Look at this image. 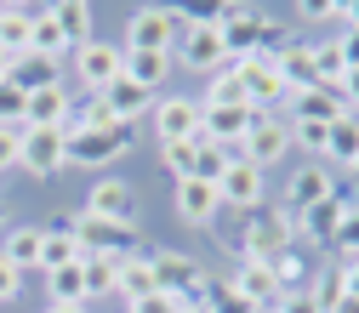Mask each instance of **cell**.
<instances>
[{"instance_id": "6da1fadb", "label": "cell", "mask_w": 359, "mask_h": 313, "mask_svg": "<svg viewBox=\"0 0 359 313\" xmlns=\"http://www.w3.org/2000/svg\"><path fill=\"white\" fill-rule=\"evenodd\" d=\"M211 23L222 29V52H229V63H245V57L274 46V23H268L262 6H240V0H229V6L211 12Z\"/></svg>"}, {"instance_id": "7a4b0ae2", "label": "cell", "mask_w": 359, "mask_h": 313, "mask_svg": "<svg viewBox=\"0 0 359 313\" xmlns=\"http://www.w3.org/2000/svg\"><path fill=\"white\" fill-rule=\"evenodd\" d=\"M63 228L74 234L80 256H137V251H149L137 222H109V216H92V211H74Z\"/></svg>"}, {"instance_id": "3957f363", "label": "cell", "mask_w": 359, "mask_h": 313, "mask_svg": "<svg viewBox=\"0 0 359 313\" xmlns=\"http://www.w3.org/2000/svg\"><path fill=\"white\" fill-rule=\"evenodd\" d=\"M137 148V125H109V131H63V165L103 171Z\"/></svg>"}, {"instance_id": "277c9868", "label": "cell", "mask_w": 359, "mask_h": 313, "mask_svg": "<svg viewBox=\"0 0 359 313\" xmlns=\"http://www.w3.org/2000/svg\"><path fill=\"white\" fill-rule=\"evenodd\" d=\"M149 256H154V279H160V291L177 296V307H205V296H211V274H205L194 256H183V251H149Z\"/></svg>"}, {"instance_id": "5b68a950", "label": "cell", "mask_w": 359, "mask_h": 313, "mask_svg": "<svg viewBox=\"0 0 359 313\" xmlns=\"http://www.w3.org/2000/svg\"><path fill=\"white\" fill-rule=\"evenodd\" d=\"M183 29H189V12H177V6H143V12H131L126 52H177Z\"/></svg>"}, {"instance_id": "8992f818", "label": "cell", "mask_w": 359, "mask_h": 313, "mask_svg": "<svg viewBox=\"0 0 359 313\" xmlns=\"http://www.w3.org/2000/svg\"><path fill=\"white\" fill-rule=\"evenodd\" d=\"M240 80H245V103H251L257 114H274L280 103H291V85H285V74H280V63H274V46L257 52V57H245V63H240Z\"/></svg>"}, {"instance_id": "52a82bcc", "label": "cell", "mask_w": 359, "mask_h": 313, "mask_svg": "<svg viewBox=\"0 0 359 313\" xmlns=\"http://www.w3.org/2000/svg\"><path fill=\"white\" fill-rule=\"evenodd\" d=\"M74 74L86 92H109V85L126 74V46H114V40L92 34L86 46H74Z\"/></svg>"}, {"instance_id": "ba28073f", "label": "cell", "mask_w": 359, "mask_h": 313, "mask_svg": "<svg viewBox=\"0 0 359 313\" xmlns=\"http://www.w3.org/2000/svg\"><path fill=\"white\" fill-rule=\"evenodd\" d=\"M285 148H291V120H280V114H257L234 160H245V165L268 171V165H280V160H285Z\"/></svg>"}, {"instance_id": "9c48e42d", "label": "cell", "mask_w": 359, "mask_h": 313, "mask_svg": "<svg viewBox=\"0 0 359 313\" xmlns=\"http://www.w3.org/2000/svg\"><path fill=\"white\" fill-rule=\"evenodd\" d=\"M291 234H297V222L285 216V205L280 211H251V228H245V256L251 262H274V256H285L291 251Z\"/></svg>"}, {"instance_id": "30bf717a", "label": "cell", "mask_w": 359, "mask_h": 313, "mask_svg": "<svg viewBox=\"0 0 359 313\" xmlns=\"http://www.w3.org/2000/svg\"><path fill=\"white\" fill-rule=\"evenodd\" d=\"M171 57H183V63L200 69V74H217L222 63H229V52H222V29H217L211 18H189V29H183V40H177Z\"/></svg>"}, {"instance_id": "8fae6325", "label": "cell", "mask_w": 359, "mask_h": 313, "mask_svg": "<svg viewBox=\"0 0 359 313\" xmlns=\"http://www.w3.org/2000/svg\"><path fill=\"white\" fill-rule=\"evenodd\" d=\"M149 131H154V143H189V137H200V103L194 97H160L149 109Z\"/></svg>"}, {"instance_id": "7c38bea8", "label": "cell", "mask_w": 359, "mask_h": 313, "mask_svg": "<svg viewBox=\"0 0 359 313\" xmlns=\"http://www.w3.org/2000/svg\"><path fill=\"white\" fill-rule=\"evenodd\" d=\"M18 171H29V176H57V171H63V131H52V125H23Z\"/></svg>"}, {"instance_id": "4fadbf2b", "label": "cell", "mask_w": 359, "mask_h": 313, "mask_svg": "<svg viewBox=\"0 0 359 313\" xmlns=\"http://www.w3.org/2000/svg\"><path fill=\"white\" fill-rule=\"evenodd\" d=\"M229 285L251 302V307H262V313H274L280 307V279H274V262H251V256H240L234 262V274H229Z\"/></svg>"}, {"instance_id": "5bb4252c", "label": "cell", "mask_w": 359, "mask_h": 313, "mask_svg": "<svg viewBox=\"0 0 359 313\" xmlns=\"http://www.w3.org/2000/svg\"><path fill=\"white\" fill-rule=\"evenodd\" d=\"M217 194H222V211H257V205H262V194H268V171H257V165L234 160L229 171H222Z\"/></svg>"}, {"instance_id": "9a60e30c", "label": "cell", "mask_w": 359, "mask_h": 313, "mask_svg": "<svg viewBox=\"0 0 359 313\" xmlns=\"http://www.w3.org/2000/svg\"><path fill=\"white\" fill-rule=\"evenodd\" d=\"M342 216H348V200H342V194H331L325 205H313V211H302V216H297V234H302L313 251H331V245H337V234H342Z\"/></svg>"}, {"instance_id": "2e32d148", "label": "cell", "mask_w": 359, "mask_h": 313, "mask_svg": "<svg viewBox=\"0 0 359 313\" xmlns=\"http://www.w3.org/2000/svg\"><path fill=\"white\" fill-rule=\"evenodd\" d=\"M86 211L109 216V222H137V194H131V183H120V176H97L92 194H86Z\"/></svg>"}, {"instance_id": "e0dca14e", "label": "cell", "mask_w": 359, "mask_h": 313, "mask_svg": "<svg viewBox=\"0 0 359 313\" xmlns=\"http://www.w3.org/2000/svg\"><path fill=\"white\" fill-rule=\"evenodd\" d=\"M177 216H183L189 228H211V222L222 216L217 183H194V176H183V183H177Z\"/></svg>"}, {"instance_id": "ac0fdd59", "label": "cell", "mask_w": 359, "mask_h": 313, "mask_svg": "<svg viewBox=\"0 0 359 313\" xmlns=\"http://www.w3.org/2000/svg\"><path fill=\"white\" fill-rule=\"evenodd\" d=\"M154 291H160V279H154V256H149V251H137V256H120L114 296H120L126 307H137V302H149Z\"/></svg>"}, {"instance_id": "d6986e66", "label": "cell", "mask_w": 359, "mask_h": 313, "mask_svg": "<svg viewBox=\"0 0 359 313\" xmlns=\"http://www.w3.org/2000/svg\"><path fill=\"white\" fill-rule=\"evenodd\" d=\"M337 188H331V165H302L291 183H285V211H313V205H325Z\"/></svg>"}, {"instance_id": "ffe728a7", "label": "cell", "mask_w": 359, "mask_h": 313, "mask_svg": "<svg viewBox=\"0 0 359 313\" xmlns=\"http://www.w3.org/2000/svg\"><path fill=\"white\" fill-rule=\"evenodd\" d=\"M342 114H348V103H342V92H331V85L291 92V103H285V120H325V125H337Z\"/></svg>"}, {"instance_id": "44dd1931", "label": "cell", "mask_w": 359, "mask_h": 313, "mask_svg": "<svg viewBox=\"0 0 359 313\" xmlns=\"http://www.w3.org/2000/svg\"><path fill=\"white\" fill-rule=\"evenodd\" d=\"M274 63L285 74L291 92H308V85H320V63H313V46H302V40H285V46H274Z\"/></svg>"}, {"instance_id": "7402d4cb", "label": "cell", "mask_w": 359, "mask_h": 313, "mask_svg": "<svg viewBox=\"0 0 359 313\" xmlns=\"http://www.w3.org/2000/svg\"><path fill=\"white\" fill-rule=\"evenodd\" d=\"M69 109H74V97L63 92V85H46V92H29L23 125H52V131H63V125H69Z\"/></svg>"}, {"instance_id": "603a6c76", "label": "cell", "mask_w": 359, "mask_h": 313, "mask_svg": "<svg viewBox=\"0 0 359 313\" xmlns=\"http://www.w3.org/2000/svg\"><path fill=\"white\" fill-rule=\"evenodd\" d=\"M103 103L114 109V120H120V125H137V120L154 109V92H143L137 80H126V74H120V80L109 85V92H103Z\"/></svg>"}, {"instance_id": "cb8c5ba5", "label": "cell", "mask_w": 359, "mask_h": 313, "mask_svg": "<svg viewBox=\"0 0 359 313\" xmlns=\"http://www.w3.org/2000/svg\"><path fill=\"white\" fill-rule=\"evenodd\" d=\"M200 109H251V103H245L240 63H222V69L205 80V103H200Z\"/></svg>"}, {"instance_id": "d4e9b609", "label": "cell", "mask_w": 359, "mask_h": 313, "mask_svg": "<svg viewBox=\"0 0 359 313\" xmlns=\"http://www.w3.org/2000/svg\"><path fill=\"white\" fill-rule=\"evenodd\" d=\"M18 92L29 97V92H46V85H57V63L52 57H34V52H23V57H12V74H6Z\"/></svg>"}, {"instance_id": "484cf974", "label": "cell", "mask_w": 359, "mask_h": 313, "mask_svg": "<svg viewBox=\"0 0 359 313\" xmlns=\"http://www.w3.org/2000/svg\"><path fill=\"white\" fill-rule=\"evenodd\" d=\"M171 52H126V80H137L143 92H160L165 74H171Z\"/></svg>"}, {"instance_id": "4316f807", "label": "cell", "mask_w": 359, "mask_h": 313, "mask_svg": "<svg viewBox=\"0 0 359 313\" xmlns=\"http://www.w3.org/2000/svg\"><path fill=\"white\" fill-rule=\"evenodd\" d=\"M40 245H46V228H12L0 239V256L23 274V267H40Z\"/></svg>"}, {"instance_id": "83f0119b", "label": "cell", "mask_w": 359, "mask_h": 313, "mask_svg": "<svg viewBox=\"0 0 359 313\" xmlns=\"http://www.w3.org/2000/svg\"><path fill=\"white\" fill-rule=\"evenodd\" d=\"M52 23L63 29V40H69V52H74V46H86V40H92V6H86V0H57V6H52Z\"/></svg>"}, {"instance_id": "f1b7e54d", "label": "cell", "mask_w": 359, "mask_h": 313, "mask_svg": "<svg viewBox=\"0 0 359 313\" xmlns=\"http://www.w3.org/2000/svg\"><path fill=\"white\" fill-rule=\"evenodd\" d=\"M34 40V12L29 6H6V18H0V52L6 57H23Z\"/></svg>"}, {"instance_id": "f546056e", "label": "cell", "mask_w": 359, "mask_h": 313, "mask_svg": "<svg viewBox=\"0 0 359 313\" xmlns=\"http://www.w3.org/2000/svg\"><path fill=\"white\" fill-rule=\"evenodd\" d=\"M46 296H52V307H86V279H80V262L52 267V274H46Z\"/></svg>"}, {"instance_id": "4dcf8cb0", "label": "cell", "mask_w": 359, "mask_h": 313, "mask_svg": "<svg viewBox=\"0 0 359 313\" xmlns=\"http://www.w3.org/2000/svg\"><path fill=\"white\" fill-rule=\"evenodd\" d=\"M29 52H34V57H52V63L69 57V40H63V29L52 23V6L34 12V40H29Z\"/></svg>"}, {"instance_id": "1f68e13d", "label": "cell", "mask_w": 359, "mask_h": 313, "mask_svg": "<svg viewBox=\"0 0 359 313\" xmlns=\"http://www.w3.org/2000/svg\"><path fill=\"white\" fill-rule=\"evenodd\" d=\"M80 279H86V302H92V296H114L120 256H80Z\"/></svg>"}, {"instance_id": "d6a6232c", "label": "cell", "mask_w": 359, "mask_h": 313, "mask_svg": "<svg viewBox=\"0 0 359 313\" xmlns=\"http://www.w3.org/2000/svg\"><path fill=\"white\" fill-rule=\"evenodd\" d=\"M245 228H251V211H222V216L211 222V234H217V245L229 251L234 262L245 256Z\"/></svg>"}, {"instance_id": "836d02e7", "label": "cell", "mask_w": 359, "mask_h": 313, "mask_svg": "<svg viewBox=\"0 0 359 313\" xmlns=\"http://www.w3.org/2000/svg\"><path fill=\"white\" fill-rule=\"evenodd\" d=\"M325 160L353 171V160H359V114H342V120L331 125V154H325Z\"/></svg>"}, {"instance_id": "e575fe53", "label": "cell", "mask_w": 359, "mask_h": 313, "mask_svg": "<svg viewBox=\"0 0 359 313\" xmlns=\"http://www.w3.org/2000/svg\"><path fill=\"white\" fill-rule=\"evenodd\" d=\"M80 262V245L69 228H46V245H40V274H52V267H69Z\"/></svg>"}, {"instance_id": "d590c367", "label": "cell", "mask_w": 359, "mask_h": 313, "mask_svg": "<svg viewBox=\"0 0 359 313\" xmlns=\"http://www.w3.org/2000/svg\"><path fill=\"white\" fill-rule=\"evenodd\" d=\"M234 165V154L229 148H217V143H194V183H222V171Z\"/></svg>"}, {"instance_id": "8d00e7d4", "label": "cell", "mask_w": 359, "mask_h": 313, "mask_svg": "<svg viewBox=\"0 0 359 313\" xmlns=\"http://www.w3.org/2000/svg\"><path fill=\"white\" fill-rule=\"evenodd\" d=\"M291 148H308L313 160L331 154V125L325 120H291Z\"/></svg>"}, {"instance_id": "74e56055", "label": "cell", "mask_w": 359, "mask_h": 313, "mask_svg": "<svg viewBox=\"0 0 359 313\" xmlns=\"http://www.w3.org/2000/svg\"><path fill=\"white\" fill-rule=\"evenodd\" d=\"M313 63H320V85H331V92H342V74H348V57L337 40H320L313 46Z\"/></svg>"}, {"instance_id": "f35d334b", "label": "cell", "mask_w": 359, "mask_h": 313, "mask_svg": "<svg viewBox=\"0 0 359 313\" xmlns=\"http://www.w3.org/2000/svg\"><path fill=\"white\" fill-rule=\"evenodd\" d=\"M194 143L200 137H189V143H160V165L183 183V176H194Z\"/></svg>"}, {"instance_id": "ab89813d", "label": "cell", "mask_w": 359, "mask_h": 313, "mask_svg": "<svg viewBox=\"0 0 359 313\" xmlns=\"http://www.w3.org/2000/svg\"><path fill=\"white\" fill-rule=\"evenodd\" d=\"M205 307H211V313H262V307H251V302H245V296H240V291H234L229 279H222V285H211Z\"/></svg>"}, {"instance_id": "60d3db41", "label": "cell", "mask_w": 359, "mask_h": 313, "mask_svg": "<svg viewBox=\"0 0 359 313\" xmlns=\"http://www.w3.org/2000/svg\"><path fill=\"white\" fill-rule=\"evenodd\" d=\"M274 279H280V291H302V279H308V262H302L297 251L274 256Z\"/></svg>"}, {"instance_id": "b9f144b4", "label": "cell", "mask_w": 359, "mask_h": 313, "mask_svg": "<svg viewBox=\"0 0 359 313\" xmlns=\"http://www.w3.org/2000/svg\"><path fill=\"white\" fill-rule=\"evenodd\" d=\"M313 302H320V313H331L337 302H342V274H337V267H331V274H320V279H313V285H302Z\"/></svg>"}, {"instance_id": "7bdbcfd3", "label": "cell", "mask_w": 359, "mask_h": 313, "mask_svg": "<svg viewBox=\"0 0 359 313\" xmlns=\"http://www.w3.org/2000/svg\"><path fill=\"white\" fill-rule=\"evenodd\" d=\"M23 109H29V97L12 80H0V125H23Z\"/></svg>"}, {"instance_id": "ee69618b", "label": "cell", "mask_w": 359, "mask_h": 313, "mask_svg": "<svg viewBox=\"0 0 359 313\" xmlns=\"http://www.w3.org/2000/svg\"><path fill=\"white\" fill-rule=\"evenodd\" d=\"M18 143H23V125H0V176L18 165Z\"/></svg>"}, {"instance_id": "f6af8a7d", "label": "cell", "mask_w": 359, "mask_h": 313, "mask_svg": "<svg viewBox=\"0 0 359 313\" xmlns=\"http://www.w3.org/2000/svg\"><path fill=\"white\" fill-rule=\"evenodd\" d=\"M337 251H342V256H359V205H348V216H342V234H337Z\"/></svg>"}, {"instance_id": "bcb514c9", "label": "cell", "mask_w": 359, "mask_h": 313, "mask_svg": "<svg viewBox=\"0 0 359 313\" xmlns=\"http://www.w3.org/2000/svg\"><path fill=\"white\" fill-rule=\"evenodd\" d=\"M297 18H308V23H337V18H342V6H325V0H302Z\"/></svg>"}, {"instance_id": "7dc6e473", "label": "cell", "mask_w": 359, "mask_h": 313, "mask_svg": "<svg viewBox=\"0 0 359 313\" xmlns=\"http://www.w3.org/2000/svg\"><path fill=\"white\" fill-rule=\"evenodd\" d=\"M274 313H320V302H313V296H308V291H285V296H280V307H274Z\"/></svg>"}, {"instance_id": "c3c4849f", "label": "cell", "mask_w": 359, "mask_h": 313, "mask_svg": "<svg viewBox=\"0 0 359 313\" xmlns=\"http://www.w3.org/2000/svg\"><path fill=\"white\" fill-rule=\"evenodd\" d=\"M18 285H23V274H18L6 256H0V302H18Z\"/></svg>"}, {"instance_id": "681fc988", "label": "cell", "mask_w": 359, "mask_h": 313, "mask_svg": "<svg viewBox=\"0 0 359 313\" xmlns=\"http://www.w3.org/2000/svg\"><path fill=\"white\" fill-rule=\"evenodd\" d=\"M126 313H177V296H165V291H154L149 302H137V307H126Z\"/></svg>"}, {"instance_id": "f907efd6", "label": "cell", "mask_w": 359, "mask_h": 313, "mask_svg": "<svg viewBox=\"0 0 359 313\" xmlns=\"http://www.w3.org/2000/svg\"><path fill=\"white\" fill-rule=\"evenodd\" d=\"M337 274H342V291H348V296H359V256H342Z\"/></svg>"}, {"instance_id": "816d5d0a", "label": "cell", "mask_w": 359, "mask_h": 313, "mask_svg": "<svg viewBox=\"0 0 359 313\" xmlns=\"http://www.w3.org/2000/svg\"><path fill=\"white\" fill-rule=\"evenodd\" d=\"M342 103H348V114H359V69L342 74Z\"/></svg>"}, {"instance_id": "f5cc1de1", "label": "cell", "mask_w": 359, "mask_h": 313, "mask_svg": "<svg viewBox=\"0 0 359 313\" xmlns=\"http://www.w3.org/2000/svg\"><path fill=\"white\" fill-rule=\"evenodd\" d=\"M342 23H348V29H359V0H348V6H342Z\"/></svg>"}, {"instance_id": "db71d44e", "label": "cell", "mask_w": 359, "mask_h": 313, "mask_svg": "<svg viewBox=\"0 0 359 313\" xmlns=\"http://www.w3.org/2000/svg\"><path fill=\"white\" fill-rule=\"evenodd\" d=\"M331 313H359V296H348V291H342V302H337Z\"/></svg>"}, {"instance_id": "11a10c76", "label": "cell", "mask_w": 359, "mask_h": 313, "mask_svg": "<svg viewBox=\"0 0 359 313\" xmlns=\"http://www.w3.org/2000/svg\"><path fill=\"white\" fill-rule=\"evenodd\" d=\"M6 74H12V57H6V52H0V80H6Z\"/></svg>"}, {"instance_id": "9f6ffc18", "label": "cell", "mask_w": 359, "mask_h": 313, "mask_svg": "<svg viewBox=\"0 0 359 313\" xmlns=\"http://www.w3.org/2000/svg\"><path fill=\"white\" fill-rule=\"evenodd\" d=\"M46 313H86V307H46Z\"/></svg>"}, {"instance_id": "6f0895ef", "label": "cell", "mask_w": 359, "mask_h": 313, "mask_svg": "<svg viewBox=\"0 0 359 313\" xmlns=\"http://www.w3.org/2000/svg\"><path fill=\"white\" fill-rule=\"evenodd\" d=\"M177 313H211V307H177Z\"/></svg>"}, {"instance_id": "680465c9", "label": "cell", "mask_w": 359, "mask_h": 313, "mask_svg": "<svg viewBox=\"0 0 359 313\" xmlns=\"http://www.w3.org/2000/svg\"><path fill=\"white\" fill-rule=\"evenodd\" d=\"M0 222H6V200H0Z\"/></svg>"}, {"instance_id": "91938a15", "label": "cell", "mask_w": 359, "mask_h": 313, "mask_svg": "<svg viewBox=\"0 0 359 313\" xmlns=\"http://www.w3.org/2000/svg\"><path fill=\"white\" fill-rule=\"evenodd\" d=\"M353 176H359V160H353Z\"/></svg>"}, {"instance_id": "94428289", "label": "cell", "mask_w": 359, "mask_h": 313, "mask_svg": "<svg viewBox=\"0 0 359 313\" xmlns=\"http://www.w3.org/2000/svg\"><path fill=\"white\" fill-rule=\"evenodd\" d=\"M0 18H6V6H0Z\"/></svg>"}]
</instances>
